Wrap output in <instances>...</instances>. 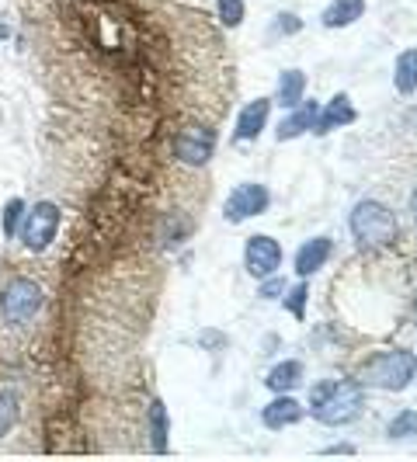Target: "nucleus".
Wrapping results in <instances>:
<instances>
[{"label":"nucleus","mask_w":417,"mask_h":462,"mask_svg":"<svg viewBox=\"0 0 417 462\" xmlns=\"http://www.w3.org/2000/svg\"><path fill=\"white\" fill-rule=\"evenodd\" d=\"M417 375V355L407 347H394L383 355H372L369 362H362L355 372L358 386H372V390H386V393H400L414 383Z\"/></svg>","instance_id":"f257e3e1"},{"label":"nucleus","mask_w":417,"mask_h":462,"mask_svg":"<svg viewBox=\"0 0 417 462\" xmlns=\"http://www.w3.org/2000/svg\"><path fill=\"white\" fill-rule=\"evenodd\" d=\"M313 407L310 414L317 417L327 428H341V424H351L355 417L366 411V396H362V386L358 383H348V379H338V383H320L313 386Z\"/></svg>","instance_id":"f03ea898"},{"label":"nucleus","mask_w":417,"mask_h":462,"mask_svg":"<svg viewBox=\"0 0 417 462\" xmlns=\"http://www.w3.org/2000/svg\"><path fill=\"white\" fill-rule=\"evenodd\" d=\"M348 226H351V236L358 240V247H366V251L394 247L396 236H400L396 216L383 202H375V199H362L358 206L351 208Z\"/></svg>","instance_id":"7ed1b4c3"},{"label":"nucleus","mask_w":417,"mask_h":462,"mask_svg":"<svg viewBox=\"0 0 417 462\" xmlns=\"http://www.w3.org/2000/svg\"><path fill=\"white\" fill-rule=\"evenodd\" d=\"M46 306V292L35 278L28 275H11L0 285V320L7 327H24L32 324Z\"/></svg>","instance_id":"20e7f679"},{"label":"nucleus","mask_w":417,"mask_h":462,"mask_svg":"<svg viewBox=\"0 0 417 462\" xmlns=\"http://www.w3.org/2000/svg\"><path fill=\"white\" fill-rule=\"evenodd\" d=\"M60 223H63V212L56 202H39V206L28 212V219L22 223V240L32 254H42L49 244L56 240L60 233Z\"/></svg>","instance_id":"39448f33"},{"label":"nucleus","mask_w":417,"mask_h":462,"mask_svg":"<svg viewBox=\"0 0 417 462\" xmlns=\"http://www.w3.org/2000/svg\"><path fill=\"white\" fill-rule=\"evenodd\" d=\"M216 153V129L208 125H181L174 133V157L188 167H206Z\"/></svg>","instance_id":"423d86ee"},{"label":"nucleus","mask_w":417,"mask_h":462,"mask_svg":"<svg viewBox=\"0 0 417 462\" xmlns=\"http://www.w3.org/2000/svg\"><path fill=\"white\" fill-rule=\"evenodd\" d=\"M272 206V191L257 181H247V185H236L223 206V219L227 223H244V219H255L264 208Z\"/></svg>","instance_id":"0eeeda50"},{"label":"nucleus","mask_w":417,"mask_h":462,"mask_svg":"<svg viewBox=\"0 0 417 462\" xmlns=\"http://www.w3.org/2000/svg\"><path fill=\"white\" fill-rule=\"evenodd\" d=\"M244 264H247V272L255 278L275 275L278 268H282V247H278L275 236H264V233L251 236L247 247H244Z\"/></svg>","instance_id":"6e6552de"},{"label":"nucleus","mask_w":417,"mask_h":462,"mask_svg":"<svg viewBox=\"0 0 417 462\" xmlns=\"http://www.w3.org/2000/svg\"><path fill=\"white\" fill-rule=\"evenodd\" d=\"M272 97H255V101H247L240 112H236V129H233V139L236 143H251L264 133V125H268V118H272Z\"/></svg>","instance_id":"1a4fd4ad"},{"label":"nucleus","mask_w":417,"mask_h":462,"mask_svg":"<svg viewBox=\"0 0 417 462\" xmlns=\"http://www.w3.org/2000/svg\"><path fill=\"white\" fill-rule=\"evenodd\" d=\"M306 417V407L292 393H278L272 403H264L261 411V424L272 428V431H282V428H292Z\"/></svg>","instance_id":"9d476101"},{"label":"nucleus","mask_w":417,"mask_h":462,"mask_svg":"<svg viewBox=\"0 0 417 462\" xmlns=\"http://www.w3.org/2000/svg\"><path fill=\"white\" fill-rule=\"evenodd\" d=\"M348 122H355V105H351V97L348 94H334L330 101H327L324 112H317L313 118V136H327V133H334V129H341Z\"/></svg>","instance_id":"9b49d317"},{"label":"nucleus","mask_w":417,"mask_h":462,"mask_svg":"<svg viewBox=\"0 0 417 462\" xmlns=\"http://www.w3.org/2000/svg\"><path fill=\"white\" fill-rule=\"evenodd\" d=\"M330 251H334L330 236H313V240H306L300 251H296V275H300V278L317 275V272L327 264Z\"/></svg>","instance_id":"f8f14e48"},{"label":"nucleus","mask_w":417,"mask_h":462,"mask_svg":"<svg viewBox=\"0 0 417 462\" xmlns=\"http://www.w3.org/2000/svg\"><path fill=\"white\" fill-rule=\"evenodd\" d=\"M317 105H296V108H289V116L278 122V129H275V139L278 143H289V139H296L302 136V133H310L313 129V118H317Z\"/></svg>","instance_id":"ddd939ff"},{"label":"nucleus","mask_w":417,"mask_h":462,"mask_svg":"<svg viewBox=\"0 0 417 462\" xmlns=\"http://www.w3.org/2000/svg\"><path fill=\"white\" fill-rule=\"evenodd\" d=\"M366 14V0H330L327 11L320 14L324 28H348Z\"/></svg>","instance_id":"4468645a"},{"label":"nucleus","mask_w":417,"mask_h":462,"mask_svg":"<svg viewBox=\"0 0 417 462\" xmlns=\"http://www.w3.org/2000/svg\"><path fill=\"white\" fill-rule=\"evenodd\" d=\"M264 386L272 390V393H292L296 386H302V365L300 362H278L275 369L264 375Z\"/></svg>","instance_id":"2eb2a0df"},{"label":"nucleus","mask_w":417,"mask_h":462,"mask_svg":"<svg viewBox=\"0 0 417 462\" xmlns=\"http://www.w3.org/2000/svg\"><path fill=\"white\" fill-rule=\"evenodd\" d=\"M306 94V73L302 69H285L278 77V91H275V105L282 108H296Z\"/></svg>","instance_id":"dca6fc26"},{"label":"nucleus","mask_w":417,"mask_h":462,"mask_svg":"<svg viewBox=\"0 0 417 462\" xmlns=\"http://www.w3.org/2000/svg\"><path fill=\"white\" fill-rule=\"evenodd\" d=\"M146 420H150V448L153 452H167V435H171V420H167V407L163 400H150V411H146Z\"/></svg>","instance_id":"f3484780"},{"label":"nucleus","mask_w":417,"mask_h":462,"mask_svg":"<svg viewBox=\"0 0 417 462\" xmlns=\"http://www.w3.org/2000/svg\"><path fill=\"white\" fill-rule=\"evenodd\" d=\"M394 88L400 94H414L417 91V49H403V52L396 56Z\"/></svg>","instance_id":"a211bd4d"},{"label":"nucleus","mask_w":417,"mask_h":462,"mask_svg":"<svg viewBox=\"0 0 417 462\" xmlns=\"http://www.w3.org/2000/svg\"><path fill=\"white\" fill-rule=\"evenodd\" d=\"M24 223V199H11L4 212H0V230H4V240H14L22 233Z\"/></svg>","instance_id":"6ab92c4d"},{"label":"nucleus","mask_w":417,"mask_h":462,"mask_svg":"<svg viewBox=\"0 0 417 462\" xmlns=\"http://www.w3.org/2000/svg\"><path fill=\"white\" fill-rule=\"evenodd\" d=\"M386 435L390 439H417V411H400V414L390 420V428H386Z\"/></svg>","instance_id":"aec40b11"},{"label":"nucleus","mask_w":417,"mask_h":462,"mask_svg":"<svg viewBox=\"0 0 417 462\" xmlns=\"http://www.w3.org/2000/svg\"><path fill=\"white\" fill-rule=\"evenodd\" d=\"M14 420H18V400H14L11 390H4V386H0V439H7V435H11Z\"/></svg>","instance_id":"412c9836"},{"label":"nucleus","mask_w":417,"mask_h":462,"mask_svg":"<svg viewBox=\"0 0 417 462\" xmlns=\"http://www.w3.org/2000/svg\"><path fill=\"white\" fill-rule=\"evenodd\" d=\"M216 11H219V22L227 24V28L244 24V14H247L244 0H216Z\"/></svg>","instance_id":"4be33fe9"},{"label":"nucleus","mask_w":417,"mask_h":462,"mask_svg":"<svg viewBox=\"0 0 417 462\" xmlns=\"http://www.w3.org/2000/svg\"><path fill=\"white\" fill-rule=\"evenodd\" d=\"M306 296H310V285H306V282H300V285H296V289L285 296V310H289L296 320H302V317H306Z\"/></svg>","instance_id":"5701e85b"},{"label":"nucleus","mask_w":417,"mask_h":462,"mask_svg":"<svg viewBox=\"0 0 417 462\" xmlns=\"http://www.w3.org/2000/svg\"><path fill=\"white\" fill-rule=\"evenodd\" d=\"M300 28H302V22L296 14H282V18H278V32H282V35H296Z\"/></svg>","instance_id":"b1692460"},{"label":"nucleus","mask_w":417,"mask_h":462,"mask_svg":"<svg viewBox=\"0 0 417 462\" xmlns=\"http://www.w3.org/2000/svg\"><path fill=\"white\" fill-rule=\"evenodd\" d=\"M278 292H285V282H282V278H272V282H264V285H261V292H257V296H261V300H275Z\"/></svg>","instance_id":"393cba45"},{"label":"nucleus","mask_w":417,"mask_h":462,"mask_svg":"<svg viewBox=\"0 0 417 462\" xmlns=\"http://www.w3.org/2000/svg\"><path fill=\"white\" fill-rule=\"evenodd\" d=\"M324 452H338V456H351V452H355V445H348V441H338V445H330V448H324Z\"/></svg>","instance_id":"a878e982"},{"label":"nucleus","mask_w":417,"mask_h":462,"mask_svg":"<svg viewBox=\"0 0 417 462\" xmlns=\"http://www.w3.org/2000/svg\"><path fill=\"white\" fill-rule=\"evenodd\" d=\"M411 212H414V223H417V191H414V202H411Z\"/></svg>","instance_id":"bb28decb"},{"label":"nucleus","mask_w":417,"mask_h":462,"mask_svg":"<svg viewBox=\"0 0 417 462\" xmlns=\"http://www.w3.org/2000/svg\"><path fill=\"white\" fill-rule=\"evenodd\" d=\"M414 320H417V302H414Z\"/></svg>","instance_id":"cd10ccee"}]
</instances>
